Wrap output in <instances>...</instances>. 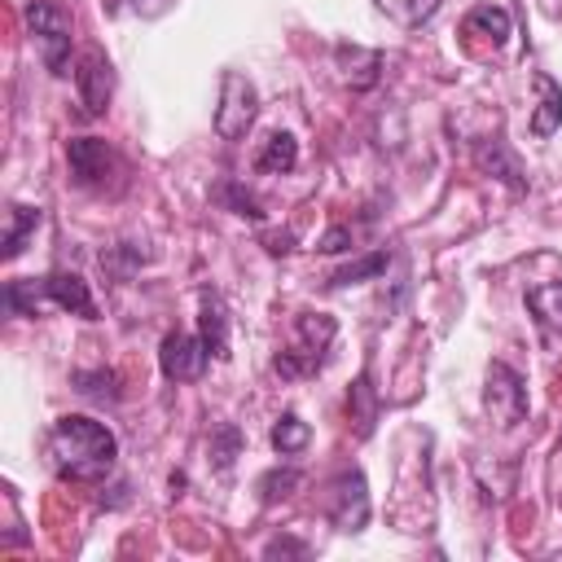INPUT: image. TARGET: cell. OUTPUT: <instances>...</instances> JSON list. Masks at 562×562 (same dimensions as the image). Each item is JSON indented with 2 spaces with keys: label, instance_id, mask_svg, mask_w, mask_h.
I'll use <instances>...</instances> for the list:
<instances>
[{
  "label": "cell",
  "instance_id": "1",
  "mask_svg": "<svg viewBox=\"0 0 562 562\" xmlns=\"http://www.w3.org/2000/svg\"><path fill=\"white\" fill-rule=\"evenodd\" d=\"M48 457H53V465H57L61 479L88 483V479L110 474V465L119 457V439L101 422L79 417V413H66L48 430Z\"/></svg>",
  "mask_w": 562,
  "mask_h": 562
},
{
  "label": "cell",
  "instance_id": "12",
  "mask_svg": "<svg viewBox=\"0 0 562 562\" xmlns=\"http://www.w3.org/2000/svg\"><path fill=\"white\" fill-rule=\"evenodd\" d=\"M474 162L487 171V176H496L509 193H522L527 189V180H522V167H518V158L501 145V140H483L479 149H474Z\"/></svg>",
  "mask_w": 562,
  "mask_h": 562
},
{
  "label": "cell",
  "instance_id": "15",
  "mask_svg": "<svg viewBox=\"0 0 562 562\" xmlns=\"http://www.w3.org/2000/svg\"><path fill=\"white\" fill-rule=\"evenodd\" d=\"M527 307L544 334H562V281H544L527 290Z\"/></svg>",
  "mask_w": 562,
  "mask_h": 562
},
{
  "label": "cell",
  "instance_id": "14",
  "mask_svg": "<svg viewBox=\"0 0 562 562\" xmlns=\"http://www.w3.org/2000/svg\"><path fill=\"white\" fill-rule=\"evenodd\" d=\"M334 57H338V66H342V75H347V83H351V88H369V83H378L382 53L360 48V44H338V48H334Z\"/></svg>",
  "mask_w": 562,
  "mask_h": 562
},
{
  "label": "cell",
  "instance_id": "8",
  "mask_svg": "<svg viewBox=\"0 0 562 562\" xmlns=\"http://www.w3.org/2000/svg\"><path fill=\"white\" fill-rule=\"evenodd\" d=\"M75 83H79V105H83V114H88V119L105 114L110 92H114V70H110V61H105L101 48H88V53L79 57Z\"/></svg>",
  "mask_w": 562,
  "mask_h": 562
},
{
  "label": "cell",
  "instance_id": "30",
  "mask_svg": "<svg viewBox=\"0 0 562 562\" xmlns=\"http://www.w3.org/2000/svg\"><path fill=\"white\" fill-rule=\"evenodd\" d=\"M263 241H268V250H272V255H285V250H290V241H294V233H272V237H263Z\"/></svg>",
  "mask_w": 562,
  "mask_h": 562
},
{
  "label": "cell",
  "instance_id": "18",
  "mask_svg": "<svg viewBox=\"0 0 562 562\" xmlns=\"http://www.w3.org/2000/svg\"><path fill=\"white\" fill-rule=\"evenodd\" d=\"M347 413H351L360 439L373 435V422H378V391H373V378H369V373L356 378V386H351V395H347Z\"/></svg>",
  "mask_w": 562,
  "mask_h": 562
},
{
  "label": "cell",
  "instance_id": "7",
  "mask_svg": "<svg viewBox=\"0 0 562 562\" xmlns=\"http://www.w3.org/2000/svg\"><path fill=\"white\" fill-rule=\"evenodd\" d=\"M66 162H70L75 184L97 189V184H105L110 171H114V149H110L105 140H97V136H70V140H66Z\"/></svg>",
  "mask_w": 562,
  "mask_h": 562
},
{
  "label": "cell",
  "instance_id": "3",
  "mask_svg": "<svg viewBox=\"0 0 562 562\" xmlns=\"http://www.w3.org/2000/svg\"><path fill=\"white\" fill-rule=\"evenodd\" d=\"M26 26L40 44L44 66L53 75H66V66H70V18H66V9L53 4V0H31L26 4Z\"/></svg>",
  "mask_w": 562,
  "mask_h": 562
},
{
  "label": "cell",
  "instance_id": "22",
  "mask_svg": "<svg viewBox=\"0 0 562 562\" xmlns=\"http://www.w3.org/2000/svg\"><path fill=\"white\" fill-rule=\"evenodd\" d=\"M70 382H75V391H83L92 400H119V373H110V369H79Z\"/></svg>",
  "mask_w": 562,
  "mask_h": 562
},
{
  "label": "cell",
  "instance_id": "9",
  "mask_svg": "<svg viewBox=\"0 0 562 562\" xmlns=\"http://www.w3.org/2000/svg\"><path fill=\"white\" fill-rule=\"evenodd\" d=\"M211 351L202 347V338L193 334H167L162 347H158V364H162V378L171 382H193L202 369H206Z\"/></svg>",
  "mask_w": 562,
  "mask_h": 562
},
{
  "label": "cell",
  "instance_id": "5",
  "mask_svg": "<svg viewBox=\"0 0 562 562\" xmlns=\"http://www.w3.org/2000/svg\"><path fill=\"white\" fill-rule=\"evenodd\" d=\"M483 404H487L496 426H518L527 417V386H522V378L505 360H492L487 386H483Z\"/></svg>",
  "mask_w": 562,
  "mask_h": 562
},
{
  "label": "cell",
  "instance_id": "29",
  "mask_svg": "<svg viewBox=\"0 0 562 562\" xmlns=\"http://www.w3.org/2000/svg\"><path fill=\"white\" fill-rule=\"evenodd\" d=\"M263 553H268V558H277V553H307V549H303L299 540H272Z\"/></svg>",
  "mask_w": 562,
  "mask_h": 562
},
{
  "label": "cell",
  "instance_id": "13",
  "mask_svg": "<svg viewBox=\"0 0 562 562\" xmlns=\"http://www.w3.org/2000/svg\"><path fill=\"white\" fill-rule=\"evenodd\" d=\"M531 88H536V97H540V105H536V114H531V136H553L558 127H562V88L549 79V75H536L531 79Z\"/></svg>",
  "mask_w": 562,
  "mask_h": 562
},
{
  "label": "cell",
  "instance_id": "21",
  "mask_svg": "<svg viewBox=\"0 0 562 562\" xmlns=\"http://www.w3.org/2000/svg\"><path fill=\"white\" fill-rule=\"evenodd\" d=\"M307 439H312V430H307V422H303L299 413H285V417H277V426H272V448H277L281 457H294V452H303V448H307Z\"/></svg>",
  "mask_w": 562,
  "mask_h": 562
},
{
  "label": "cell",
  "instance_id": "23",
  "mask_svg": "<svg viewBox=\"0 0 562 562\" xmlns=\"http://www.w3.org/2000/svg\"><path fill=\"white\" fill-rule=\"evenodd\" d=\"M299 487V470L294 465H277V470H268V474H259V501L263 505H277V501H285L290 492Z\"/></svg>",
  "mask_w": 562,
  "mask_h": 562
},
{
  "label": "cell",
  "instance_id": "11",
  "mask_svg": "<svg viewBox=\"0 0 562 562\" xmlns=\"http://www.w3.org/2000/svg\"><path fill=\"white\" fill-rule=\"evenodd\" d=\"M198 338L211 351V360H228V307L215 290H202V316H198Z\"/></svg>",
  "mask_w": 562,
  "mask_h": 562
},
{
  "label": "cell",
  "instance_id": "4",
  "mask_svg": "<svg viewBox=\"0 0 562 562\" xmlns=\"http://www.w3.org/2000/svg\"><path fill=\"white\" fill-rule=\"evenodd\" d=\"M255 114H259V92H255V83H250L241 70H224V79H220L215 132H220L224 140H241V136L250 132Z\"/></svg>",
  "mask_w": 562,
  "mask_h": 562
},
{
  "label": "cell",
  "instance_id": "16",
  "mask_svg": "<svg viewBox=\"0 0 562 562\" xmlns=\"http://www.w3.org/2000/svg\"><path fill=\"white\" fill-rule=\"evenodd\" d=\"M461 26H465V35H483V40H492V44H505V40H509V13H505L501 4H492V0L474 4Z\"/></svg>",
  "mask_w": 562,
  "mask_h": 562
},
{
  "label": "cell",
  "instance_id": "17",
  "mask_svg": "<svg viewBox=\"0 0 562 562\" xmlns=\"http://www.w3.org/2000/svg\"><path fill=\"white\" fill-rule=\"evenodd\" d=\"M40 220H44L40 206H22V202L9 206V224H4V259H18V255H22L26 237L40 228Z\"/></svg>",
  "mask_w": 562,
  "mask_h": 562
},
{
  "label": "cell",
  "instance_id": "25",
  "mask_svg": "<svg viewBox=\"0 0 562 562\" xmlns=\"http://www.w3.org/2000/svg\"><path fill=\"white\" fill-rule=\"evenodd\" d=\"M215 198H220V202H228V206H233V215H250V220H259V215H263V211H259V202H255L237 180L215 184Z\"/></svg>",
  "mask_w": 562,
  "mask_h": 562
},
{
  "label": "cell",
  "instance_id": "10",
  "mask_svg": "<svg viewBox=\"0 0 562 562\" xmlns=\"http://www.w3.org/2000/svg\"><path fill=\"white\" fill-rule=\"evenodd\" d=\"M40 294L53 299L57 307L83 316V321H97V299H92V290H88V281L79 272H48L40 281Z\"/></svg>",
  "mask_w": 562,
  "mask_h": 562
},
{
  "label": "cell",
  "instance_id": "20",
  "mask_svg": "<svg viewBox=\"0 0 562 562\" xmlns=\"http://www.w3.org/2000/svg\"><path fill=\"white\" fill-rule=\"evenodd\" d=\"M386 263H391V250H373V255H364V259H351L347 268H338L325 285L329 290H338V285H356V281H369V277H382L386 272Z\"/></svg>",
  "mask_w": 562,
  "mask_h": 562
},
{
  "label": "cell",
  "instance_id": "24",
  "mask_svg": "<svg viewBox=\"0 0 562 562\" xmlns=\"http://www.w3.org/2000/svg\"><path fill=\"white\" fill-rule=\"evenodd\" d=\"M378 9L391 13V18L404 22V26H422V22L439 9V0H378Z\"/></svg>",
  "mask_w": 562,
  "mask_h": 562
},
{
  "label": "cell",
  "instance_id": "28",
  "mask_svg": "<svg viewBox=\"0 0 562 562\" xmlns=\"http://www.w3.org/2000/svg\"><path fill=\"white\" fill-rule=\"evenodd\" d=\"M347 246H351V228H342V224L321 237V250H325V255H338V250H347Z\"/></svg>",
  "mask_w": 562,
  "mask_h": 562
},
{
  "label": "cell",
  "instance_id": "26",
  "mask_svg": "<svg viewBox=\"0 0 562 562\" xmlns=\"http://www.w3.org/2000/svg\"><path fill=\"white\" fill-rule=\"evenodd\" d=\"M4 307L13 316H35V281H9L4 285Z\"/></svg>",
  "mask_w": 562,
  "mask_h": 562
},
{
  "label": "cell",
  "instance_id": "6",
  "mask_svg": "<svg viewBox=\"0 0 562 562\" xmlns=\"http://www.w3.org/2000/svg\"><path fill=\"white\" fill-rule=\"evenodd\" d=\"M325 514L338 531H360L369 522V487H364V474L360 470H342L334 483H329V501H325Z\"/></svg>",
  "mask_w": 562,
  "mask_h": 562
},
{
  "label": "cell",
  "instance_id": "27",
  "mask_svg": "<svg viewBox=\"0 0 562 562\" xmlns=\"http://www.w3.org/2000/svg\"><path fill=\"white\" fill-rule=\"evenodd\" d=\"M237 448H241V435H237V426H220V430H215V439H211L215 465H220V470H228V465H233V457H237Z\"/></svg>",
  "mask_w": 562,
  "mask_h": 562
},
{
  "label": "cell",
  "instance_id": "19",
  "mask_svg": "<svg viewBox=\"0 0 562 562\" xmlns=\"http://www.w3.org/2000/svg\"><path fill=\"white\" fill-rule=\"evenodd\" d=\"M294 162H299V140H294L290 132H272V136L263 140L259 158H255V167H259V171H272V176L294 171Z\"/></svg>",
  "mask_w": 562,
  "mask_h": 562
},
{
  "label": "cell",
  "instance_id": "2",
  "mask_svg": "<svg viewBox=\"0 0 562 562\" xmlns=\"http://www.w3.org/2000/svg\"><path fill=\"white\" fill-rule=\"evenodd\" d=\"M294 334H299V342L285 347V351H277V360H272V369H277L281 378L316 373V369L325 364V351H329L338 325H334V316H325V312H299Z\"/></svg>",
  "mask_w": 562,
  "mask_h": 562
}]
</instances>
